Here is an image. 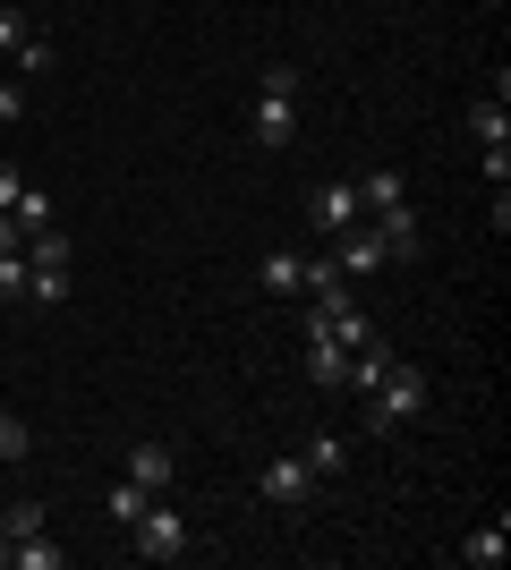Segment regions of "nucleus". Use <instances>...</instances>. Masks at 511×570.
Wrapping results in <instances>:
<instances>
[{"instance_id":"11","label":"nucleus","mask_w":511,"mask_h":570,"mask_svg":"<svg viewBox=\"0 0 511 570\" xmlns=\"http://www.w3.org/2000/svg\"><path fill=\"white\" fill-rule=\"evenodd\" d=\"M350 188H358V214H384V205H410V179H401V170H366V179H350Z\"/></svg>"},{"instance_id":"30","label":"nucleus","mask_w":511,"mask_h":570,"mask_svg":"<svg viewBox=\"0 0 511 570\" xmlns=\"http://www.w3.org/2000/svg\"><path fill=\"white\" fill-rule=\"evenodd\" d=\"M0 476H9V469H0Z\"/></svg>"},{"instance_id":"27","label":"nucleus","mask_w":511,"mask_h":570,"mask_svg":"<svg viewBox=\"0 0 511 570\" xmlns=\"http://www.w3.org/2000/svg\"><path fill=\"white\" fill-rule=\"evenodd\" d=\"M9 562H18V528L0 520V570H9Z\"/></svg>"},{"instance_id":"1","label":"nucleus","mask_w":511,"mask_h":570,"mask_svg":"<svg viewBox=\"0 0 511 570\" xmlns=\"http://www.w3.org/2000/svg\"><path fill=\"white\" fill-rule=\"evenodd\" d=\"M417 409H426V375H417L410 357H401V366H392V375L358 401V426H366V434H392V426H410Z\"/></svg>"},{"instance_id":"21","label":"nucleus","mask_w":511,"mask_h":570,"mask_svg":"<svg viewBox=\"0 0 511 570\" xmlns=\"http://www.w3.org/2000/svg\"><path fill=\"white\" fill-rule=\"evenodd\" d=\"M26 298V247H9V256H0V307H18Z\"/></svg>"},{"instance_id":"23","label":"nucleus","mask_w":511,"mask_h":570,"mask_svg":"<svg viewBox=\"0 0 511 570\" xmlns=\"http://www.w3.org/2000/svg\"><path fill=\"white\" fill-rule=\"evenodd\" d=\"M26 35H35V18H26V9H0V51H18Z\"/></svg>"},{"instance_id":"12","label":"nucleus","mask_w":511,"mask_h":570,"mask_svg":"<svg viewBox=\"0 0 511 570\" xmlns=\"http://www.w3.org/2000/svg\"><path fill=\"white\" fill-rule=\"evenodd\" d=\"M298 460H307V469H316V485H324V476H341V469H350V434H333V426H324V434H307V452H298Z\"/></svg>"},{"instance_id":"22","label":"nucleus","mask_w":511,"mask_h":570,"mask_svg":"<svg viewBox=\"0 0 511 570\" xmlns=\"http://www.w3.org/2000/svg\"><path fill=\"white\" fill-rule=\"evenodd\" d=\"M146 502H154L146 485H137V476H120V485H111V520L128 528V520H137V511H146Z\"/></svg>"},{"instance_id":"15","label":"nucleus","mask_w":511,"mask_h":570,"mask_svg":"<svg viewBox=\"0 0 511 570\" xmlns=\"http://www.w3.org/2000/svg\"><path fill=\"white\" fill-rule=\"evenodd\" d=\"M9 69H18V77H51V69H60V51H51V35H26V43L9 51Z\"/></svg>"},{"instance_id":"13","label":"nucleus","mask_w":511,"mask_h":570,"mask_svg":"<svg viewBox=\"0 0 511 570\" xmlns=\"http://www.w3.org/2000/svg\"><path fill=\"white\" fill-rule=\"evenodd\" d=\"M9 222H18V238H35V230H51L60 214H51V196L35 188V179H26V188H18V205H9Z\"/></svg>"},{"instance_id":"29","label":"nucleus","mask_w":511,"mask_h":570,"mask_svg":"<svg viewBox=\"0 0 511 570\" xmlns=\"http://www.w3.org/2000/svg\"><path fill=\"white\" fill-rule=\"evenodd\" d=\"M0 77H9V51H0Z\"/></svg>"},{"instance_id":"9","label":"nucleus","mask_w":511,"mask_h":570,"mask_svg":"<svg viewBox=\"0 0 511 570\" xmlns=\"http://www.w3.org/2000/svg\"><path fill=\"white\" fill-rule=\"evenodd\" d=\"M256 289H265V298H298V289H307V256H298V247H273V256L256 264Z\"/></svg>"},{"instance_id":"25","label":"nucleus","mask_w":511,"mask_h":570,"mask_svg":"<svg viewBox=\"0 0 511 570\" xmlns=\"http://www.w3.org/2000/svg\"><path fill=\"white\" fill-rule=\"evenodd\" d=\"M487 188H511V145H487Z\"/></svg>"},{"instance_id":"28","label":"nucleus","mask_w":511,"mask_h":570,"mask_svg":"<svg viewBox=\"0 0 511 570\" xmlns=\"http://www.w3.org/2000/svg\"><path fill=\"white\" fill-rule=\"evenodd\" d=\"M9 247H18V222H9V214H0V256H9Z\"/></svg>"},{"instance_id":"2","label":"nucleus","mask_w":511,"mask_h":570,"mask_svg":"<svg viewBox=\"0 0 511 570\" xmlns=\"http://www.w3.org/2000/svg\"><path fill=\"white\" fill-rule=\"evenodd\" d=\"M128 553H137V562H179V553H188V520H179V502L154 494L146 511L128 520Z\"/></svg>"},{"instance_id":"3","label":"nucleus","mask_w":511,"mask_h":570,"mask_svg":"<svg viewBox=\"0 0 511 570\" xmlns=\"http://www.w3.org/2000/svg\"><path fill=\"white\" fill-rule=\"evenodd\" d=\"M256 494H265L273 511H298V502L316 494V469H307L298 452H282V460H265V469H256Z\"/></svg>"},{"instance_id":"24","label":"nucleus","mask_w":511,"mask_h":570,"mask_svg":"<svg viewBox=\"0 0 511 570\" xmlns=\"http://www.w3.org/2000/svg\"><path fill=\"white\" fill-rule=\"evenodd\" d=\"M0 119H26V77H0Z\"/></svg>"},{"instance_id":"6","label":"nucleus","mask_w":511,"mask_h":570,"mask_svg":"<svg viewBox=\"0 0 511 570\" xmlns=\"http://www.w3.org/2000/svg\"><path fill=\"white\" fill-rule=\"evenodd\" d=\"M324 256L341 264V282H350V273H384V238L366 230V222H350V230H333V247H324Z\"/></svg>"},{"instance_id":"17","label":"nucleus","mask_w":511,"mask_h":570,"mask_svg":"<svg viewBox=\"0 0 511 570\" xmlns=\"http://www.w3.org/2000/svg\"><path fill=\"white\" fill-rule=\"evenodd\" d=\"M26 452H35V434H26V417H18V409L0 401V469H18Z\"/></svg>"},{"instance_id":"8","label":"nucleus","mask_w":511,"mask_h":570,"mask_svg":"<svg viewBox=\"0 0 511 570\" xmlns=\"http://www.w3.org/2000/svg\"><path fill=\"white\" fill-rule=\"evenodd\" d=\"M247 128H256V145H291V128H298V95H265V86H256V119H247Z\"/></svg>"},{"instance_id":"20","label":"nucleus","mask_w":511,"mask_h":570,"mask_svg":"<svg viewBox=\"0 0 511 570\" xmlns=\"http://www.w3.org/2000/svg\"><path fill=\"white\" fill-rule=\"evenodd\" d=\"M0 520L18 528V537H35V528H43V502L35 494H0Z\"/></svg>"},{"instance_id":"10","label":"nucleus","mask_w":511,"mask_h":570,"mask_svg":"<svg viewBox=\"0 0 511 570\" xmlns=\"http://www.w3.org/2000/svg\"><path fill=\"white\" fill-rule=\"evenodd\" d=\"M452 553H461L469 570H503V553H511V528H503V511H494L487 528H469V537H461Z\"/></svg>"},{"instance_id":"26","label":"nucleus","mask_w":511,"mask_h":570,"mask_svg":"<svg viewBox=\"0 0 511 570\" xmlns=\"http://www.w3.org/2000/svg\"><path fill=\"white\" fill-rule=\"evenodd\" d=\"M18 188H26V179H18V163H0V214L18 205Z\"/></svg>"},{"instance_id":"16","label":"nucleus","mask_w":511,"mask_h":570,"mask_svg":"<svg viewBox=\"0 0 511 570\" xmlns=\"http://www.w3.org/2000/svg\"><path fill=\"white\" fill-rule=\"evenodd\" d=\"M26 298H35V307H60V298H69V273H60V264H26Z\"/></svg>"},{"instance_id":"7","label":"nucleus","mask_w":511,"mask_h":570,"mask_svg":"<svg viewBox=\"0 0 511 570\" xmlns=\"http://www.w3.org/2000/svg\"><path fill=\"white\" fill-rule=\"evenodd\" d=\"M120 476H137V485H146V494H170V485H179V452H170V443H137V452H128V469Z\"/></svg>"},{"instance_id":"4","label":"nucleus","mask_w":511,"mask_h":570,"mask_svg":"<svg viewBox=\"0 0 511 570\" xmlns=\"http://www.w3.org/2000/svg\"><path fill=\"white\" fill-rule=\"evenodd\" d=\"M366 230L384 238V264H417V256H426V230H417L410 205H384V214H366Z\"/></svg>"},{"instance_id":"19","label":"nucleus","mask_w":511,"mask_h":570,"mask_svg":"<svg viewBox=\"0 0 511 570\" xmlns=\"http://www.w3.org/2000/svg\"><path fill=\"white\" fill-rule=\"evenodd\" d=\"M60 562H69V553L51 546L43 528H35V537H18V570H60Z\"/></svg>"},{"instance_id":"5","label":"nucleus","mask_w":511,"mask_h":570,"mask_svg":"<svg viewBox=\"0 0 511 570\" xmlns=\"http://www.w3.org/2000/svg\"><path fill=\"white\" fill-rule=\"evenodd\" d=\"M307 222H316L324 238L350 230V222H366L358 214V188H350V179H316V188H307Z\"/></svg>"},{"instance_id":"14","label":"nucleus","mask_w":511,"mask_h":570,"mask_svg":"<svg viewBox=\"0 0 511 570\" xmlns=\"http://www.w3.org/2000/svg\"><path fill=\"white\" fill-rule=\"evenodd\" d=\"M18 247H26V264H60V273H69V256H77L60 222H51V230H35V238H18Z\"/></svg>"},{"instance_id":"18","label":"nucleus","mask_w":511,"mask_h":570,"mask_svg":"<svg viewBox=\"0 0 511 570\" xmlns=\"http://www.w3.org/2000/svg\"><path fill=\"white\" fill-rule=\"evenodd\" d=\"M469 128H478V145H511V111H503V102H478V111H469Z\"/></svg>"}]
</instances>
